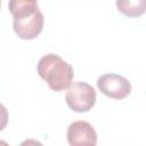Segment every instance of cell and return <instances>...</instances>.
Here are the masks:
<instances>
[{
	"label": "cell",
	"mask_w": 146,
	"mask_h": 146,
	"mask_svg": "<svg viewBox=\"0 0 146 146\" xmlns=\"http://www.w3.org/2000/svg\"><path fill=\"white\" fill-rule=\"evenodd\" d=\"M8 117L9 116H8L7 108L2 104H0V131L6 128V125L8 123Z\"/></svg>",
	"instance_id": "obj_8"
},
{
	"label": "cell",
	"mask_w": 146,
	"mask_h": 146,
	"mask_svg": "<svg viewBox=\"0 0 146 146\" xmlns=\"http://www.w3.org/2000/svg\"><path fill=\"white\" fill-rule=\"evenodd\" d=\"M0 6H1V0H0Z\"/></svg>",
	"instance_id": "obj_9"
},
{
	"label": "cell",
	"mask_w": 146,
	"mask_h": 146,
	"mask_svg": "<svg viewBox=\"0 0 146 146\" xmlns=\"http://www.w3.org/2000/svg\"><path fill=\"white\" fill-rule=\"evenodd\" d=\"M36 10H39L36 0H9V11L14 18L30 16Z\"/></svg>",
	"instance_id": "obj_6"
},
{
	"label": "cell",
	"mask_w": 146,
	"mask_h": 146,
	"mask_svg": "<svg viewBox=\"0 0 146 146\" xmlns=\"http://www.w3.org/2000/svg\"><path fill=\"white\" fill-rule=\"evenodd\" d=\"M65 100L72 111L84 113L94 107L96 103V91L89 83L74 82L67 88Z\"/></svg>",
	"instance_id": "obj_2"
},
{
	"label": "cell",
	"mask_w": 146,
	"mask_h": 146,
	"mask_svg": "<svg viewBox=\"0 0 146 146\" xmlns=\"http://www.w3.org/2000/svg\"><path fill=\"white\" fill-rule=\"evenodd\" d=\"M67 141L70 145H96L97 133L87 121H75L67 129Z\"/></svg>",
	"instance_id": "obj_5"
},
{
	"label": "cell",
	"mask_w": 146,
	"mask_h": 146,
	"mask_svg": "<svg viewBox=\"0 0 146 146\" xmlns=\"http://www.w3.org/2000/svg\"><path fill=\"white\" fill-rule=\"evenodd\" d=\"M43 15L40 10H36L34 14L22 17V18H14L13 26L15 33L23 40H32L36 38L42 29H43Z\"/></svg>",
	"instance_id": "obj_4"
},
{
	"label": "cell",
	"mask_w": 146,
	"mask_h": 146,
	"mask_svg": "<svg viewBox=\"0 0 146 146\" xmlns=\"http://www.w3.org/2000/svg\"><path fill=\"white\" fill-rule=\"evenodd\" d=\"M116 8L128 17H138L145 13L146 0H116Z\"/></svg>",
	"instance_id": "obj_7"
},
{
	"label": "cell",
	"mask_w": 146,
	"mask_h": 146,
	"mask_svg": "<svg viewBox=\"0 0 146 146\" xmlns=\"http://www.w3.org/2000/svg\"><path fill=\"white\" fill-rule=\"evenodd\" d=\"M38 73L48 83L49 88L55 91L67 89L74 76L72 66L55 54H48L40 58Z\"/></svg>",
	"instance_id": "obj_1"
},
{
	"label": "cell",
	"mask_w": 146,
	"mask_h": 146,
	"mask_svg": "<svg viewBox=\"0 0 146 146\" xmlns=\"http://www.w3.org/2000/svg\"><path fill=\"white\" fill-rule=\"evenodd\" d=\"M97 87L102 94L113 99H123L131 92V84L122 75L107 73L98 78Z\"/></svg>",
	"instance_id": "obj_3"
}]
</instances>
